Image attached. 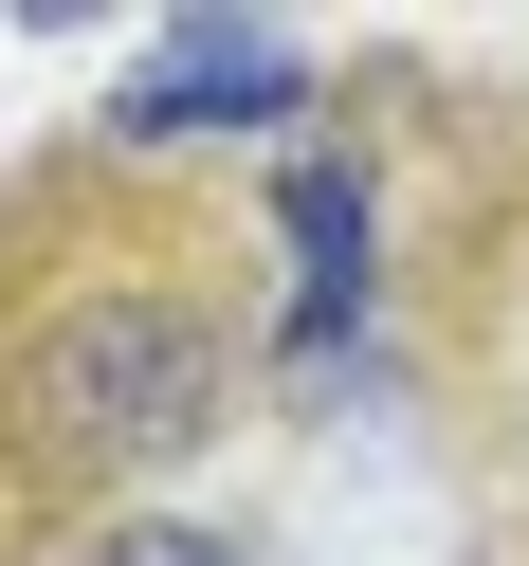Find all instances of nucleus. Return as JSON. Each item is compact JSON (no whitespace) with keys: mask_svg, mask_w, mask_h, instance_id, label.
Returning <instances> with one entry per match:
<instances>
[{"mask_svg":"<svg viewBox=\"0 0 529 566\" xmlns=\"http://www.w3.org/2000/svg\"><path fill=\"white\" fill-rule=\"evenodd\" d=\"M366 311H383V274H366V165L310 147V165H293V347H310V366H347Z\"/></svg>","mask_w":529,"mask_h":566,"instance_id":"obj_3","label":"nucleus"},{"mask_svg":"<svg viewBox=\"0 0 529 566\" xmlns=\"http://www.w3.org/2000/svg\"><path fill=\"white\" fill-rule=\"evenodd\" d=\"M237 402V347L201 329V311L165 293H92L38 329V366H19V420H38V457H74V475H165V457H201Z\"/></svg>","mask_w":529,"mask_h":566,"instance_id":"obj_1","label":"nucleus"},{"mask_svg":"<svg viewBox=\"0 0 529 566\" xmlns=\"http://www.w3.org/2000/svg\"><path fill=\"white\" fill-rule=\"evenodd\" d=\"M293 111V38H256V19H183V38L128 74V147H183V128H274Z\"/></svg>","mask_w":529,"mask_h":566,"instance_id":"obj_2","label":"nucleus"},{"mask_svg":"<svg viewBox=\"0 0 529 566\" xmlns=\"http://www.w3.org/2000/svg\"><path fill=\"white\" fill-rule=\"evenodd\" d=\"M55 566H237L220 530H183V512H128V530H74Z\"/></svg>","mask_w":529,"mask_h":566,"instance_id":"obj_4","label":"nucleus"}]
</instances>
